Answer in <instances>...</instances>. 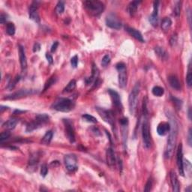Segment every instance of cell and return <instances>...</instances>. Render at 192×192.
Segmentation results:
<instances>
[{
  "label": "cell",
  "mask_w": 192,
  "mask_h": 192,
  "mask_svg": "<svg viewBox=\"0 0 192 192\" xmlns=\"http://www.w3.org/2000/svg\"><path fill=\"white\" fill-rule=\"evenodd\" d=\"M167 116L169 119V124L171 126L168 136V140H167L166 148H165L164 158L166 159H170L172 158L173 152H174L175 147H176V140H177L178 132H179V127L176 118L171 111H168L166 113Z\"/></svg>",
  "instance_id": "obj_1"
},
{
  "label": "cell",
  "mask_w": 192,
  "mask_h": 192,
  "mask_svg": "<svg viewBox=\"0 0 192 192\" xmlns=\"http://www.w3.org/2000/svg\"><path fill=\"white\" fill-rule=\"evenodd\" d=\"M143 125H142V137H143V141L144 146L146 149H149L152 145V138H151L150 128H149V120H148V111L146 108V101L143 100Z\"/></svg>",
  "instance_id": "obj_2"
},
{
  "label": "cell",
  "mask_w": 192,
  "mask_h": 192,
  "mask_svg": "<svg viewBox=\"0 0 192 192\" xmlns=\"http://www.w3.org/2000/svg\"><path fill=\"white\" fill-rule=\"evenodd\" d=\"M74 101L72 100L65 98H58L51 106L52 109H54V110H57V111L64 112V113L71 111L74 108Z\"/></svg>",
  "instance_id": "obj_3"
},
{
  "label": "cell",
  "mask_w": 192,
  "mask_h": 192,
  "mask_svg": "<svg viewBox=\"0 0 192 192\" xmlns=\"http://www.w3.org/2000/svg\"><path fill=\"white\" fill-rule=\"evenodd\" d=\"M83 5L85 7L86 10L92 16L94 17L99 16L104 10V3L99 1H93V0L85 1L83 3Z\"/></svg>",
  "instance_id": "obj_4"
},
{
  "label": "cell",
  "mask_w": 192,
  "mask_h": 192,
  "mask_svg": "<svg viewBox=\"0 0 192 192\" xmlns=\"http://www.w3.org/2000/svg\"><path fill=\"white\" fill-rule=\"evenodd\" d=\"M140 86L139 83H137L134 86L132 93L129 98V111L132 115H135L136 110L137 107V102H138V96L140 93Z\"/></svg>",
  "instance_id": "obj_5"
},
{
  "label": "cell",
  "mask_w": 192,
  "mask_h": 192,
  "mask_svg": "<svg viewBox=\"0 0 192 192\" xmlns=\"http://www.w3.org/2000/svg\"><path fill=\"white\" fill-rule=\"evenodd\" d=\"M49 116L47 114H38L34 121L31 122L26 125V132H32V131L41 127L49 121Z\"/></svg>",
  "instance_id": "obj_6"
},
{
  "label": "cell",
  "mask_w": 192,
  "mask_h": 192,
  "mask_svg": "<svg viewBox=\"0 0 192 192\" xmlns=\"http://www.w3.org/2000/svg\"><path fill=\"white\" fill-rule=\"evenodd\" d=\"M119 72V86L120 88L124 89L127 86V71L126 65L123 62H119L116 65Z\"/></svg>",
  "instance_id": "obj_7"
},
{
  "label": "cell",
  "mask_w": 192,
  "mask_h": 192,
  "mask_svg": "<svg viewBox=\"0 0 192 192\" xmlns=\"http://www.w3.org/2000/svg\"><path fill=\"white\" fill-rule=\"evenodd\" d=\"M64 162L68 171L74 172L77 169V158L74 154H68L64 157Z\"/></svg>",
  "instance_id": "obj_8"
},
{
  "label": "cell",
  "mask_w": 192,
  "mask_h": 192,
  "mask_svg": "<svg viewBox=\"0 0 192 192\" xmlns=\"http://www.w3.org/2000/svg\"><path fill=\"white\" fill-rule=\"evenodd\" d=\"M96 110L100 115V116L106 122L109 123L111 126L114 125V118H113V113L110 110H105L104 108H101V107H96Z\"/></svg>",
  "instance_id": "obj_9"
},
{
  "label": "cell",
  "mask_w": 192,
  "mask_h": 192,
  "mask_svg": "<svg viewBox=\"0 0 192 192\" xmlns=\"http://www.w3.org/2000/svg\"><path fill=\"white\" fill-rule=\"evenodd\" d=\"M106 24L113 29H119L122 27V23L119 18L113 14L107 15L106 18Z\"/></svg>",
  "instance_id": "obj_10"
},
{
  "label": "cell",
  "mask_w": 192,
  "mask_h": 192,
  "mask_svg": "<svg viewBox=\"0 0 192 192\" xmlns=\"http://www.w3.org/2000/svg\"><path fill=\"white\" fill-rule=\"evenodd\" d=\"M63 122L65 125V134H66L68 140L71 143H74L75 142V133H74V129L72 123L68 119H64Z\"/></svg>",
  "instance_id": "obj_11"
},
{
  "label": "cell",
  "mask_w": 192,
  "mask_h": 192,
  "mask_svg": "<svg viewBox=\"0 0 192 192\" xmlns=\"http://www.w3.org/2000/svg\"><path fill=\"white\" fill-rule=\"evenodd\" d=\"M176 164H177L179 172L181 176H184V167H183V152H182V143L179 145L176 152Z\"/></svg>",
  "instance_id": "obj_12"
},
{
  "label": "cell",
  "mask_w": 192,
  "mask_h": 192,
  "mask_svg": "<svg viewBox=\"0 0 192 192\" xmlns=\"http://www.w3.org/2000/svg\"><path fill=\"white\" fill-rule=\"evenodd\" d=\"M35 91L32 89H21L19 90L17 93H13V94L10 95V96H8L5 97L4 99L7 100H15L18 99V98H21L23 97H26L29 96V95H32L33 93H35Z\"/></svg>",
  "instance_id": "obj_13"
},
{
  "label": "cell",
  "mask_w": 192,
  "mask_h": 192,
  "mask_svg": "<svg viewBox=\"0 0 192 192\" xmlns=\"http://www.w3.org/2000/svg\"><path fill=\"white\" fill-rule=\"evenodd\" d=\"M38 2H34L29 7V18L35 21V23H40V17H39L38 12Z\"/></svg>",
  "instance_id": "obj_14"
},
{
  "label": "cell",
  "mask_w": 192,
  "mask_h": 192,
  "mask_svg": "<svg viewBox=\"0 0 192 192\" xmlns=\"http://www.w3.org/2000/svg\"><path fill=\"white\" fill-rule=\"evenodd\" d=\"M158 1L154 2L153 12L151 15V16L149 17V22L154 27H156L158 24Z\"/></svg>",
  "instance_id": "obj_15"
},
{
  "label": "cell",
  "mask_w": 192,
  "mask_h": 192,
  "mask_svg": "<svg viewBox=\"0 0 192 192\" xmlns=\"http://www.w3.org/2000/svg\"><path fill=\"white\" fill-rule=\"evenodd\" d=\"M108 93L110 97H111L112 101H113V104L115 106L116 108L118 109L119 110H121L122 109V106L121 99H120V96L119 93L113 89H109Z\"/></svg>",
  "instance_id": "obj_16"
},
{
  "label": "cell",
  "mask_w": 192,
  "mask_h": 192,
  "mask_svg": "<svg viewBox=\"0 0 192 192\" xmlns=\"http://www.w3.org/2000/svg\"><path fill=\"white\" fill-rule=\"evenodd\" d=\"M19 57L22 72L24 73L26 72V68H27V59H26V54H25L24 47L21 45H19Z\"/></svg>",
  "instance_id": "obj_17"
},
{
  "label": "cell",
  "mask_w": 192,
  "mask_h": 192,
  "mask_svg": "<svg viewBox=\"0 0 192 192\" xmlns=\"http://www.w3.org/2000/svg\"><path fill=\"white\" fill-rule=\"evenodd\" d=\"M170 178H171V185H172V188L173 191L179 192L180 190V187H179V182L178 180V177L176 176V173L174 171H171L170 173Z\"/></svg>",
  "instance_id": "obj_18"
},
{
  "label": "cell",
  "mask_w": 192,
  "mask_h": 192,
  "mask_svg": "<svg viewBox=\"0 0 192 192\" xmlns=\"http://www.w3.org/2000/svg\"><path fill=\"white\" fill-rule=\"evenodd\" d=\"M170 129L171 126L169 122H161L158 126L157 132L160 136H164L170 132Z\"/></svg>",
  "instance_id": "obj_19"
},
{
  "label": "cell",
  "mask_w": 192,
  "mask_h": 192,
  "mask_svg": "<svg viewBox=\"0 0 192 192\" xmlns=\"http://www.w3.org/2000/svg\"><path fill=\"white\" fill-rule=\"evenodd\" d=\"M98 75H99V71H98V68L95 65V64L93 65V69H92V76L86 79V85H89L91 84L93 81L96 82V84L97 83V80L98 78Z\"/></svg>",
  "instance_id": "obj_20"
},
{
  "label": "cell",
  "mask_w": 192,
  "mask_h": 192,
  "mask_svg": "<svg viewBox=\"0 0 192 192\" xmlns=\"http://www.w3.org/2000/svg\"><path fill=\"white\" fill-rule=\"evenodd\" d=\"M125 29L126 31L129 32V34H130L133 38L137 39V40H138L140 42H144V39H143V35H142V34L140 33L138 30L134 29V28L129 27V26H127V27L125 28Z\"/></svg>",
  "instance_id": "obj_21"
},
{
  "label": "cell",
  "mask_w": 192,
  "mask_h": 192,
  "mask_svg": "<svg viewBox=\"0 0 192 192\" xmlns=\"http://www.w3.org/2000/svg\"><path fill=\"white\" fill-rule=\"evenodd\" d=\"M106 158H107V164L110 167H114L116 164V157L114 152L112 149H108L106 153Z\"/></svg>",
  "instance_id": "obj_22"
},
{
  "label": "cell",
  "mask_w": 192,
  "mask_h": 192,
  "mask_svg": "<svg viewBox=\"0 0 192 192\" xmlns=\"http://www.w3.org/2000/svg\"><path fill=\"white\" fill-rule=\"evenodd\" d=\"M18 122V119L16 118H11L9 119L8 121H6L4 124L2 125L3 128L5 129L8 131H10V130H13L15 127H16L17 124Z\"/></svg>",
  "instance_id": "obj_23"
},
{
  "label": "cell",
  "mask_w": 192,
  "mask_h": 192,
  "mask_svg": "<svg viewBox=\"0 0 192 192\" xmlns=\"http://www.w3.org/2000/svg\"><path fill=\"white\" fill-rule=\"evenodd\" d=\"M168 81H169L170 85H171V86L172 87L173 89L177 90V91L180 90L181 89L180 82H179V80H178V78L176 77V76L174 75L169 76V77H168Z\"/></svg>",
  "instance_id": "obj_24"
},
{
  "label": "cell",
  "mask_w": 192,
  "mask_h": 192,
  "mask_svg": "<svg viewBox=\"0 0 192 192\" xmlns=\"http://www.w3.org/2000/svg\"><path fill=\"white\" fill-rule=\"evenodd\" d=\"M140 2H141L140 1H133L129 3V5H128L127 8V11L131 16H134V15H135L136 12H137V8H138Z\"/></svg>",
  "instance_id": "obj_25"
},
{
  "label": "cell",
  "mask_w": 192,
  "mask_h": 192,
  "mask_svg": "<svg viewBox=\"0 0 192 192\" xmlns=\"http://www.w3.org/2000/svg\"><path fill=\"white\" fill-rule=\"evenodd\" d=\"M155 54L158 56L159 58H161L163 60H166L168 58V54L164 50L162 47H157L155 48Z\"/></svg>",
  "instance_id": "obj_26"
},
{
  "label": "cell",
  "mask_w": 192,
  "mask_h": 192,
  "mask_svg": "<svg viewBox=\"0 0 192 192\" xmlns=\"http://www.w3.org/2000/svg\"><path fill=\"white\" fill-rule=\"evenodd\" d=\"M53 132L51 131H48V132H46L44 136L43 137L41 140V143L44 145H49L50 143L51 140H52L53 138Z\"/></svg>",
  "instance_id": "obj_27"
},
{
  "label": "cell",
  "mask_w": 192,
  "mask_h": 192,
  "mask_svg": "<svg viewBox=\"0 0 192 192\" xmlns=\"http://www.w3.org/2000/svg\"><path fill=\"white\" fill-rule=\"evenodd\" d=\"M171 25H172V21L169 18H164L163 20L161 22V29L162 30H164V32L168 31V29L171 28Z\"/></svg>",
  "instance_id": "obj_28"
},
{
  "label": "cell",
  "mask_w": 192,
  "mask_h": 192,
  "mask_svg": "<svg viewBox=\"0 0 192 192\" xmlns=\"http://www.w3.org/2000/svg\"><path fill=\"white\" fill-rule=\"evenodd\" d=\"M76 84H77V83H76L75 80H71L69 83H68V85L66 86V87L64 89L63 93H71V92H72L73 90L76 88Z\"/></svg>",
  "instance_id": "obj_29"
},
{
  "label": "cell",
  "mask_w": 192,
  "mask_h": 192,
  "mask_svg": "<svg viewBox=\"0 0 192 192\" xmlns=\"http://www.w3.org/2000/svg\"><path fill=\"white\" fill-rule=\"evenodd\" d=\"M152 93L155 96L161 97L163 96L164 93V89L162 88V87L156 86H154L153 88H152Z\"/></svg>",
  "instance_id": "obj_30"
},
{
  "label": "cell",
  "mask_w": 192,
  "mask_h": 192,
  "mask_svg": "<svg viewBox=\"0 0 192 192\" xmlns=\"http://www.w3.org/2000/svg\"><path fill=\"white\" fill-rule=\"evenodd\" d=\"M39 161V155L38 153H34L32 155V156H30V159H29V164L30 165V167L35 166L38 163Z\"/></svg>",
  "instance_id": "obj_31"
},
{
  "label": "cell",
  "mask_w": 192,
  "mask_h": 192,
  "mask_svg": "<svg viewBox=\"0 0 192 192\" xmlns=\"http://www.w3.org/2000/svg\"><path fill=\"white\" fill-rule=\"evenodd\" d=\"M186 83L188 84V87H191L192 85V73H191V61L188 64V74L186 77Z\"/></svg>",
  "instance_id": "obj_32"
},
{
  "label": "cell",
  "mask_w": 192,
  "mask_h": 192,
  "mask_svg": "<svg viewBox=\"0 0 192 192\" xmlns=\"http://www.w3.org/2000/svg\"><path fill=\"white\" fill-rule=\"evenodd\" d=\"M181 8H182V2H176L173 8V15L176 17H179L180 15Z\"/></svg>",
  "instance_id": "obj_33"
},
{
  "label": "cell",
  "mask_w": 192,
  "mask_h": 192,
  "mask_svg": "<svg viewBox=\"0 0 192 192\" xmlns=\"http://www.w3.org/2000/svg\"><path fill=\"white\" fill-rule=\"evenodd\" d=\"M57 78L56 77V76H53V77L50 78V79L47 80V82L45 83L44 88V91H46V90L47 89H49L51 86L54 85V84L57 82Z\"/></svg>",
  "instance_id": "obj_34"
},
{
  "label": "cell",
  "mask_w": 192,
  "mask_h": 192,
  "mask_svg": "<svg viewBox=\"0 0 192 192\" xmlns=\"http://www.w3.org/2000/svg\"><path fill=\"white\" fill-rule=\"evenodd\" d=\"M65 10V4L63 2L60 1L57 3V7H56V13L57 15H62Z\"/></svg>",
  "instance_id": "obj_35"
},
{
  "label": "cell",
  "mask_w": 192,
  "mask_h": 192,
  "mask_svg": "<svg viewBox=\"0 0 192 192\" xmlns=\"http://www.w3.org/2000/svg\"><path fill=\"white\" fill-rule=\"evenodd\" d=\"M6 32L9 35H14L15 33V26L13 23H8L6 26Z\"/></svg>",
  "instance_id": "obj_36"
},
{
  "label": "cell",
  "mask_w": 192,
  "mask_h": 192,
  "mask_svg": "<svg viewBox=\"0 0 192 192\" xmlns=\"http://www.w3.org/2000/svg\"><path fill=\"white\" fill-rule=\"evenodd\" d=\"M82 118L85 120L86 122H91V123H97L98 121H97V119L95 118L93 116L89 115V114H84L82 116Z\"/></svg>",
  "instance_id": "obj_37"
},
{
  "label": "cell",
  "mask_w": 192,
  "mask_h": 192,
  "mask_svg": "<svg viewBox=\"0 0 192 192\" xmlns=\"http://www.w3.org/2000/svg\"><path fill=\"white\" fill-rule=\"evenodd\" d=\"M171 100H172V101L173 102V104H174V105L176 106V108H177L178 110H180L182 105V101L173 96H171Z\"/></svg>",
  "instance_id": "obj_38"
},
{
  "label": "cell",
  "mask_w": 192,
  "mask_h": 192,
  "mask_svg": "<svg viewBox=\"0 0 192 192\" xmlns=\"http://www.w3.org/2000/svg\"><path fill=\"white\" fill-rule=\"evenodd\" d=\"M11 136V134L10 132H9V131H5V132H2L1 135H0V141L2 142V143H3V142L5 141V140H8V139Z\"/></svg>",
  "instance_id": "obj_39"
},
{
  "label": "cell",
  "mask_w": 192,
  "mask_h": 192,
  "mask_svg": "<svg viewBox=\"0 0 192 192\" xmlns=\"http://www.w3.org/2000/svg\"><path fill=\"white\" fill-rule=\"evenodd\" d=\"M48 173V168H47V165L46 164H42L41 168V176L42 177H45L47 176Z\"/></svg>",
  "instance_id": "obj_40"
},
{
  "label": "cell",
  "mask_w": 192,
  "mask_h": 192,
  "mask_svg": "<svg viewBox=\"0 0 192 192\" xmlns=\"http://www.w3.org/2000/svg\"><path fill=\"white\" fill-rule=\"evenodd\" d=\"M110 62V57L108 55H105L103 57L102 60H101V65L102 66L106 67L107 65H109V63Z\"/></svg>",
  "instance_id": "obj_41"
},
{
  "label": "cell",
  "mask_w": 192,
  "mask_h": 192,
  "mask_svg": "<svg viewBox=\"0 0 192 192\" xmlns=\"http://www.w3.org/2000/svg\"><path fill=\"white\" fill-rule=\"evenodd\" d=\"M178 41V36L177 34H173V35L171 36V39H170V44H171V47H174L175 45L176 44Z\"/></svg>",
  "instance_id": "obj_42"
},
{
  "label": "cell",
  "mask_w": 192,
  "mask_h": 192,
  "mask_svg": "<svg viewBox=\"0 0 192 192\" xmlns=\"http://www.w3.org/2000/svg\"><path fill=\"white\" fill-rule=\"evenodd\" d=\"M152 179L149 178L146 184V186H145V188H144V191H146V192L150 191L151 190H152Z\"/></svg>",
  "instance_id": "obj_43"
},
{
  "label": "cell",
  "mask_w": 192,
  "mask_h": 192,
  "mask_svg": "<svg viewBox=\"0 0 192 192\" xmlns=\"http://www.w3.org/2000/svg\"><path fill=\"white\" fill-rule=\"evenodd\" d=\"M71 66L73 68H76L77 66V64H78V57L77 55L73 57L71 59Z\"/></svg>",
  "instance_id": "obj_44"
},
{
  "label": "cell",
  "mask_w": 192,
  "mask_h": 192,
  "mask_svg": "<svg viewBox=\"0 0 192 192\" xmlns=\"http://www.w3.org/2000/svg\"><path fill=\"white\" fill-rule=\"evenodd\" d=\"M183 167H186V172L190 174L191 173V163H190L189 161H188V160L185 161V162L184 163L183 162Z\"/></svg>",
  "instance_id": "obj_45"
},
{
  "label": "cell",
  "mask_w": 192,
  "mask_h": 192,
  "mask_svg": "<svg viewBox=\"0 0 192 192\" xmlns=\"http://www.w3.org/2000/svg\"><path fill=\"white\" fill-rule=\"evenodd\" d=\"M19 80H20V76H18V77H15V79L11 83L8 84L9 89H14V87L15 86V85H16V83H18V81H19Z\"/></svg>",
  "instance_id": "obj_46"
},
{
  "label": "cell",
  "mask_w": 192,
  "mask_h": 192,
  "mask_svg": "<svg viewBox=\"0 0 192 192\" xmlns=\"http://www.w3.org/2000/svg\"><path fill=\"white\" fill-rule=\"evenodd\" d=\"M8 17L7 15H5V14H1V15H0V23L1 24H4L5 23H6V21H7L8 20Z\"/></svg>",
  "instance_id": "obj_47"
},
{
  "label": "cell",
  "mask_w": 192,
  "mask_h": 192,
  "mask_svg": "<svg viewBox=\"0 0 192 192\" xmlns=\"http://www.w3.org/2000/svg\"><path fill=\"white\" fill-rule=\"evenodd\" d=\"M188 145H189L190 146H191V145H192V132H191V129H189V131H188Z\"/></svg>",
  "instance_id": "obj_48"
},
{
  "label": "cell",
  "mask_w": 192,
  "mask_h": 192,
  "mask_svg": "<svg viewBox=\"0 0 192 192\" xmlns=\"http://www.w3.org/2000/svg\"><path fill=\"white\" fill-rule=\"evenodd\" d=\"M58 46H59V42L58 41H55L54 44H53L52 47H51V53H54L56 52V50H57Z\"/></svg>",
  "instance_id": "obj_49"
},
{
  "label": "cell",
  "mask_w": 192,
  "mask_h": 192,
  "mask_svg": "<svg viewBox=\"0 0 192 192\" xmlns=\"http://www.w3.org/2000/svg\"><path fill=\"white\" fill-rule=\"evenodd\" d=\"M46 58L47 59L48 62L50 64H53V62H54V59H53V57L50 55V54H46Z\"/></svg>",
  "instance_id": "obj_50"
},
{
  "label": "cell",
  "mask_w": 192,
  "mask_h": 192,
  "mask_svg": "<svg viewBox=\"0 0 192 192\" xmlns=\"http://www.w3.org/2000/svg\"><path fill=\"white\" fill-rule=\"evenodd\" d=\"M41 49V45L39 44L38 43H35V44H34V47H33V51L34 52H38V51L40 50Z\"/></svg>",
  "instance_id": "obj_51"
},
{
  "label": "cell",
  "mask_w": 192,
  "mask_h": 192,
  "mask_svg": "<svg viewBox=\"0 0 192 192\" xmlns=\"http://www.w3.org/2000/svg\"><path fill=\"white\" fill-rule=\"evenodd\" d=\"M25 111L23 110H16L15 112H14V114H20V113H24Z\"/></svg>",
  "instance_id": "obj_52"
},
{
  "label": "cell",
  "mask_w": 192,
  "mask_h": 192,
  "mask_svg": "<svg viewBox=\"0 0 192 192\" xmlns=\"http://www.w3.org/2000/svg\"><path fill=\"white\" fill-rule=\"evenodd\" d=\"M7 109H8L7 107H5V106L2 105L1 106V108H0V111H1V113H2V112L4 111L5 110H7Z\"/></svg>",
  "instance_id": "obj_53"
},
{
  "label": "cell",
  "mask_w": 192,
  "mask_h": 192,
  "mask_svg": "<svg viewBox=\"0 0 192 192\" xmlns=\"http://www.w3.org/2000/svg\"><path fill=\"white\" fill-rule=\"evenodd\" d=\"M191 109L189 108V110H188V117H189V119H191Z\"/></svg>",
  "instance_id": "obj_54"
}]
</instances>
